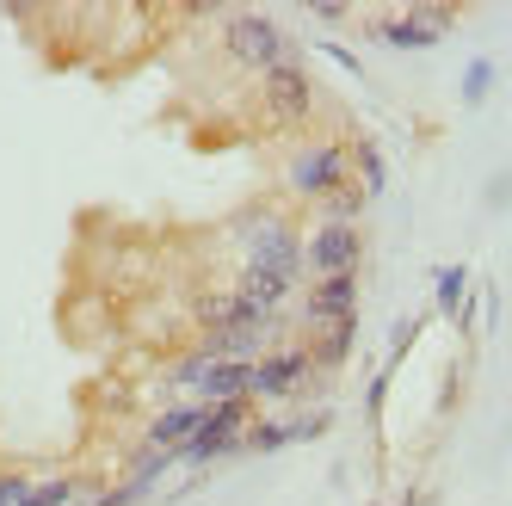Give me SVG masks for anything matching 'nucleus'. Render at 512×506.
<instances>
[{
    "label": "nucleus",
    "mask_w": 512,
    "mask_h": 506,
    "mask_svg": "<svg viewBox=\"0 0 512 506\" xmlns=\"http://www.w3.org/2000/svg\"><path fill=\"white\" fill-rule=\"evenodd\" d=\"M315 383V365H309V346H272L260 365H253V389L247 402H290V395H303Z\"/></svg>",
    "instance_id": "nucleus-6"
},
{
    "label": "nucleus",
    "mask_w": 512,
    "mask_h": 506,
    "mask_svg": "<svg viewBox=\"0 0 512 506\" xmlns=\"http://www.w3.org/2000/svg\"><path fill=\"white\" fill-rule=\"evenodd\" d=\"M68 500H75V476H50V482L31 488V500H25V506H68Z\"/></svg>",
    "instance_id": "nucleus-18"
},
{
    "label": "nucleus",
    "mask_w": 512,
    "mask_h": 506,
    "mask_svg": "<svg viewBox=\"0 0 512 506\" xmlns=\"http://www.w3.org/2000/svg\"><path fill=\"white\" fill-rule=\"evenodd\" d=\"M303 328H334V321L358 315V278H309L303 284Z\"/></svg>",
    "instance_id": "nucleus-7"
},
{
    "label": "nucleus",
    "mask_w": 512,
    "mask_h": 506,
    "mask_svg": "<svg viewBox=\"0 0 512 506\" xmlns=\"http://www.w3.org/2000/svg\"><path fill=\"white\" fill-rule=\"evenodd\" d=\"M377 38H383L389 50H432L438 38H445V31H432V25H426V19H420L414 7H408V13L383 19V25H377Z\"/></svg>",
    "instance_id": "nucleus-11"
},
{
    "label": "nucleus",
    "mask_w": 512,
    "mask_h": 506,
    "mask_svg": "<svg viewBox=\"0 0 512 506\" xmlns=\"http://www.w3.org/2000/svg\"><path fill=\"white\" fill-rule=\"evenodd\" d=\"M352 179H358L364 198H383V186H389V161H383V149H377L371 136L352 142Z\"/></svg>",
    "instance_id": "nucleus-12"
},
{
    "label": "nucleus",
    "mask_w": 512,
    "mask_h": 506,
    "mask_svg": "<svg viewBox=\"0 0 512 506\" xmlns=\"http://www.w3.org/2000/svg\"><path fill=\"white\" fill-rule=\"evenodd\" d=\"M364 229L358 223H315L303 235V272L309 278H358Z\"/></svg>",
    "instance_id": "nucleus-5"
},
{
    "label": "nucleus",
    "mask_w": 512,
    "mask_h": 506,
    "mask_svg": "<svg viewBox=\"0 0 512 506\" xmlns=\"http://www.w3.org/2000/svg\"><path fill=\"white\" fill-rule=\"evenodd\" d=\"M401 506H432V494H414V500H401Z\"/></svg>",
    "instance_id": "nucleus-26"
},
{
    "label": "nucleus",
    "mask_w": 512,
    "mask_h": 506,
    "mask_svg": "<svg viewBox=\"0 0 512 506\" xmlns=\"http://www.w3.org/2000/svg\"><path fill=\"white\" fill-rule=\"evenodd\" d=\"M457 93H463V105H482V99L494 93V62H488V56H475V62L463 68V87H457Z\"/></svg>",
    "instance_id": "nucleus-16"
},
{
    "label": "nucleus",
    "mask_w": 512,
    "mask_h": 506,
    "mask_svg": "<svg viewBox=\"0 0 512 506\" xmlns=\"http://www.w3.org/2000/svg\"><path fill=\"white\" fill-rule=\"evenodd\" d=\"M463 297H469V266H438V278H432V303L445 309V315H457Z\"/></svg>",
    "instance_id": "nucleus-15"
},
{
    "label": "nucleus",
    "mask_w": 512,
    "mask_h": 506,
    "mask_svg": "<svg viewBox=\"0 0 512 506\" xmlns=\"http://www.w3.org/2000/svg\"><path fill=\"white\" fill-rule=\"evenodd\" d=\"M364 204H371V198L358 192V179H346L340 192H327V198H321V223H358Z\"/></svg>",
    "instance_id": "nucleus-14"
},
{
    "label": "nucleus",
    "mask_w": 512,
    "mask_h": 506,
    "mask_svg": "<svg viewBox=\"0 0 512 506\" xmlns=\"http://www.w3.org/2000/svg\"><path fill=\"white\" fill-rule=\"evenodd\" d=\"M488 204H494V210H506V204H512V173H494V186H488Z\"/></svg>",
    "instance_id": "nucleus-23"
},
{
    "label": "nucleus",
    "mask_w": 512,
    "mask_h": 506,
    "mask_svg": "<svg viewBox=\"0 0 512 506\" xmlns=\"http://www.w3.org/2000/svg\"><path fill=\"white\" fill-rule=\"evenodd\" d=\"M321 50H327V56H334V62L346 68V75H364V62H358V56H352L346 44H321Z\"/></svg>",
    "instance_id": "nucleus-24"
},
{
    "label": "nucleus",
    "mask_w": 512,
    "mask_h": 506,
    "mask_svg": "<svg viewBox=\"0 0 512 506\" xmlns=\"http://www.w3.org/2000/svg\"><path fill=\"white\" fill-rule=\"evenodd\" d=\"M198 321H204V334H229V328H278V315L266 309H253L235 284H216V291L198 297Z\"/></svg>",
    "instance_id": "nucleus-8"
},
{
    "label": "nucleus",
    "mask_w": 512,
    "mask_h": 506,
    "mask_svg": "<svg viewBox=\"0 0 512 506\" xmlns=\"http://www.w3.org/2000/svg\"><path fill=\"white\" fill-rule=\"evenodd\" d=\"M383 395H389V371L371 377V389H364V414H371V420H383Z\"/></svg>",
    "instance_id": "nucleus-22"
},
{
    "label": "nucleus",
    "mask_w": 512,
    "mask_h": 506,
    "mask_svg": "<svg viewBox=\"0 0 512 506\" xmlns=\"http://www.w3.org/2000/svg\"><path fill=\"white\" fill-rule=\"evenodd\" d=\"M223 56L247 75H272L278 62H303L297 44H290V31L272 19V13H229L223 25Z\"/></svg>",
    "instance_id": "nucleus-3"
},
{
    "label": "nucleus",
    "mask_w": 512,
    "mask_h": 506,
    "mask_svg": "<svg viewBox=\"0 0 512 506\" xmlns=\"http://www.w3.org/2000/svg\"><path fill=\"white\" fill-rule=\"evenodd\" d=\"M142 494H149V482H136V476H124L118 488H105L99 500H87V506H136Z\"/></svg>",
    "instance_id": "nucleus-19"
},
{
    "label": "nucleus",
    "mask_w": 512,
    "mask_h": 506,
    "mask_svg": "<svg viewBox=\"0 0 512 506\" xmlns=\"http://www.w3.org/2000/svg\"><path fill=\"white\" fill-rule=\"evenodd\" d=\"M315 19H327V25H340V19H346V7H340V0H321V7H315Z\"/></svg>",
    "instance_id": "nucleus-25"
},
{
    "label": "nucleus",
    "mask_w": 512,
    "mask_h": 506,
    "mask_svg": "<svg viewBox=\"0 0 512 506\" xmlns=\"http://www.w3.org/2000/svg\"><path fill=\"white\" fill-rule=\"evenodd\" d=\"M290 426H297V445H309V439H321V432L334 426V414H327V408H315V414H297Z\"/></svg>",
    "instance_id": "nucleus-21"
},
{
    "label": "nucleus",
    "mask_w": 512,
    "mask_h": 506,
    "mask_svg": "<svg viewBox=\"0 0 512 506\" xmlns=\"http://www.w3.org/2000/svg\"><path fill=\"white\" fill-rule=\"evenodd\" d=\"M260 112L272 130H303L315 118V81L303 62H278L272 75H260Z\"/></svg>",
    "instance_id": "nucleus-4"
},
{
    "label": "nucleus",
    "mask_w": 512,
    "mask_h": 506,
    "mask_svg": "<svg viewBox=\"0 0 512 506\" xmlns=\"http://www.w3.org/2000/svg\"><path fill=\"white\" fill-rule=\"evenodd\" d=\"M352 179V149L340 136H315V142H297L284 161V192L297 204H321L327 192H340Z\"/></svg>",
    "instance_id": "nucleus-2"
},
{
    "label": "nucleus",
    "mask_w": 512,
    "mask_h": 506,
    "mask_svg": "<svg viewBox=\"0 0 512 506\" xmlns=\"http://www.w3.org/2000/svg\"><path fill=\"white\" fill-rule=\"evenodd\" d=\"M31 488H38L31 476H19V469H0V506H25Z\"/></svg>",
    "instance_id": "nucleus-20"
},
{
    "label": "nucleus",
    "mask_w": 512,
    "mask_h": 506,
    "mask_svg": "<svg viewBox=\"0 0 512 506\" xmlns=\"http://www.w3.org/2000/svg\"><path fill=\"white\" fill-rule=\"evenodd\" d=\"M204 402H173V408H161L155 420H149V432H142V445L149 451H179L186 439H198V426H204Z\"/></svg>",
    "instance_id": "nucleus-9"
},
{
    "label": "nucleus",
    "mask_w": 512,
    "mask_h": 506,
    "mask_svg": "<svg viewBox=\"0 0 512 506\" xmlns=\"http://www.w3.org/2000/svg\"><path fill=\"white\" fill-rule=\"evenodd\" d=\"M167 469H173V451H149V445H142V451L130 457V476H136V482H149V488L167 476Z\"/></svg>",
    "instance_id": "nucleus-17"
},
{
    "label": "nucleus",
    "mask_w": 512,
    "mask_h": 506,
    "mask_svg": "<svg viewBox=\"0 0 512 506\" xmlns=\"http://www.w3.org/2000/svg\"><path fill=\"white\" fill-rule=\"evenodd\" d=\"M229 241L241 253V266L272 272L284 284H309V272H303V235H297V223H290L284 210H266V204L260 210H241Z\"/></svg>",
    "instance_id": "nucleus-1"
},
{
    "label": "nucleus",
    "mask_w": 512,
    "mask_h": 506,
    "mask_svg": "<svg viewBox=\"0 0 512 506\" xmlns=\"http://www.w3.org/2000/svg\"><path fill=\"white\" fill-rule=\"evenodd\" d=\"M309 365H315V377H327V371H340L346 358H352V346H358V315H346V321H334V328H315L309 340Z\"/></svg>",
    "instance_id": "nucleus-10"
},
{
    "label": "nucleus",
    "mask_w": 512,
    "mask_h": 506,
    "mask_svg": "<svg viewBox=\"0 0 512 506\" xmlns=\"http://www.w3.org/2000/svg\"><path fill=\"white\" fill-rule=\"evenodd\" d=\"M284 445H297V426H290L284 414H272V420H253L247 432H241V451H284Z\"/></svg>",
    "instance_id": "nucleus-13"
}]
</instances>
